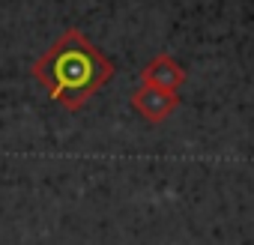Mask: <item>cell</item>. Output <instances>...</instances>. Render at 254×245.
Here are the masks:
<instances>
[{
  "mask_svg": "<svg viewBox=\"0 0 254 245\" xmlns=\"http://www.w3.org/2000/svg\"><path fill=\"white\" fill-rule=\"evenodd\" d=\"M132 108H135L147 122H165V120L180 108V93H168V90L141 84V87L132 93Z\"/></svg>",
  "mask_w": 254,
  "mask_h": 245,
  "instance_id": "cell-2",
  "label": "cell"
},
{
  "mask_svg": "<svg viewBox=\"0 0 254 245\" xmlns=\"http://www.w3.org/2000/svg\"><path fill=\"white\" fill-rule=\"evenodd\" d=\"M141 81L147 87H159L168 93H177L186 84V69L171 57V54H156L144 69H141Z\"/></svg>",
  "mask_w": 254,
  "mask_h": 245,
  "instance_id": "cell-3",
  "label": "cell"
},
{
  "mask_svg": "<svg viewBox=\"0 0 254 245\" xmlns=\"http://www.w3.org/2000/svg\"><path fill=\"white\" fill-rule=\"evenodd\" d=\"M30 72L51 102L75 114L114 78V60L72 27L33 63Z\"/></svg>",
  "mask_w": 254,
  "mask_h": 245,
  "instance_id": "cell-1",
  "label": "cell"
}]
</instances>
